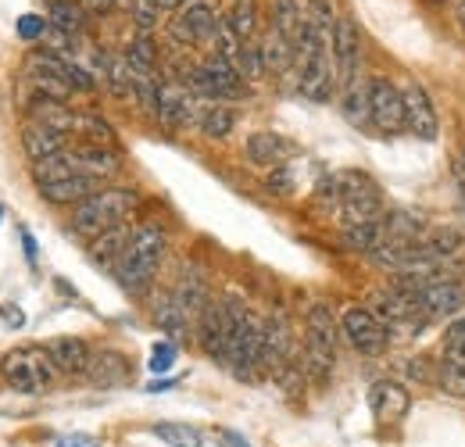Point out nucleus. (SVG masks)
<instances>
[{"instance_id":"7c9ffc66","label":"nucleus","mask_w":465,"mask_h":447,"mask_svg":"<svg viewBox=\"0 0 465 447\" xmlns=\"http://www.w3.org/2000/svg\"><path fill=\"white\" fill-rule=\"evenodd\" d=\"M47 15H51V25L61 29V33H68V36H75L86 25V7L79 0H51Z\"/></svg>"},{"instance_id":"864d4df0","label":"nucleus","mask_w":465,"mask_h":447,"mask_svg":"<svg viewBox=\"0 0 465 447\" xmlns=\"http://www.w3.org/2000/svg\"><path fill=\"white\" fill-rule=\"evenodd\" d=\"M0 219H4V204H0Z\"/></svg>"},{"instance_id":"393cba45","label":"nucleus","mask_w":465,"mask_h":447,"mask_svg":"<svg viewBox=\"0 0 465 447\" xmlns=\"http://www.w3.org/2000/svg\"><path fill=\"white\" fill-rule=\"evenodd\" d=\"M173 297L179 301V308L197 323L201 319V312L212 304V293H208V283L201 280L197 273H183L179 276V283H175Z\"/></svg>"},{"instance_id":"b1692460","label":"nucleus","mask_w":465,"mask_h":447,"mask_svg":"<svg viewBox=\"0 0 465 447\" xmlns=\"http://www.w3.org/2000/svg\"><path fill=\"white\" fill-rule=\"evenodd\" d=\"M304 4L301 0H272L269 7V29H276L283 40H291L293 47L301 44V33H304Z\"/></svg>"},{"instance_id":"cd10ccee","label":"nucleus","mask_w":465,"mask_h":447,"mask_svg":"<svg viewBox=\"0 0 465 447\" xmlns=\"http://www.w3.org/2000/svg\"><path fill=\"white\" fill-rule=\"evenodd\" d=\"M122 57L129 61V68H133L136 75H154V68H158L154 36H151V33H136V40H129V47H125Z\"/></svg>"},{"instance_id":"e433bc0d","label":"nucleus","mask_w":465,"mask_h":447,"mask_svg":"<svg viewBox=\"0 0 465 447\" xmlns=\"http://www.w3.org/2000/svg\"><path fill=\"white\" fill-rule=\"evenodd\" d=\"M437 387L451 397H465V365H455V362H440L437 365Z\"/></svg>"},{"instance_id":"2f4dec72","label":"nucleus","mask_w":465,"mask_h":447,"mask_svg":"<svg viewBox=\"0 0 465 447\" xmlns=\"http://www.w3.org/2000/svg\"><path fill=\"white\" fill-rule=\"evenodd\" d=\"M154 326L162 330V333H173V336H179V333H186L190 330V315L179 308V301H175L173 293H165L158 304H154Z\"/></svg>"},{"instance_id":"f704fd0d","label":"nucleus","mask_w":465,"mask_h":447,"mask_svg":"<svg viewBox=\"0 0 465 447\" xmlns=\"http://www.w3.org/2000/svg\"><path fill=\"white\" fill-rule=\"evenodd\" d=\"M236 72L243 75V83H254L265 75V57H262V44H243L240 55H236Z\"/></svg>"},{"instance_id":"f3484780","label":"nucleus","mask_w":465,"mask_h":447,"mask_svg":"<svg viewBox=\"0 0 465 447\" xmlns=\"http://www.w3.org/2000/svg\"><path fill=\"white\" fill-rule=\"evenodd\" d=\"M369 408L380 422H398L405 419L408 408H411V393L398 383V380H376L369 387Z\"/></svg>"},{"instance_id":"4be33fe9","label":"nucleus","mask_w":465,"mask_h":447,"mask_svg":"<svg viewBox=\"0 0 465 447\" xmlns=\"http://www.w3.org/2000/svg\"><path fill=\"white\" fill-rule=\"evenodd\" d=\"M129 240H133V229H129V225L125 223L112 225V229H104L101 236L90 240V258H94L97 265H104V269H118V262H122Z\"/></svg>"},{"instance_id":"4468645a","label":"nucleus","mask_w":465,"mask_h":447,"mask_svg":"<svg viewBox=\"0 0 465 447\" xmlns=\"http://www.w3.org/2000/svg\"><path fill=\"white\" fill-rule=\"evenodd\" d=\"M293 351V330L287 315H272L265 319V333H262V372H280L283 365H291Z\"/></svg>"},{"instance_id":"603ef678","label":"nucleus","mask_w":465,"mask_h":447,"mask_svg":"<svg viewBox=\"0 0 465 447\" xmlns=\"http://www.w3.org/2000/svg\"><path fill=\"white\" fill-rule=\"evenodd\" d=\"M455 172H459V175L465 179V151H462V158H459V165H455Z\"/></svg>"},{"instance_id":"6ab92c4d","label":"nucleus","mask_w":465,"mask_h":447,"mask_svg":"<svg viewBox=\"0 0 465 447\" xmlns=\"http://www.w3.org/2000/svg\"><path fill=\"white\" fill-rule=\"evenodd\" d=\"M193 118V97L179 83H162L158 90V122L169 129H183Z\"/></svg>"},{"instance_id":"5701e85b","label":"nucleus","mask_w":465,"mask_h":447,"mask_svg":"<svg viewBox=\"0 0 465 447\" xmlns=\"http://www.w3.org/2000/svg\"><path fill=\"white\" fill-rule=\"evenodd\" d=\"M83 376H86L94 387L112 391V387L129 380V362H125V354H118V351H101V354L90 358V369H86Z\"/></svg>"},{"instance_id":"a18cd8bd","label":"nucleus","mask_w":465,"mask_h":447,"mask_svg":"<svg viewBox=\"0 0 465 447\" xmlns=\"http://www.w3.org/2000/svg\"><path fill=\"white\" fill-rule=\"evenodd\" d=\"M0 319L11 323V326H22V323H25V315H22L18 308H7V304H0Z\"/></svg>"},{"instance_id":"ea45409f","label":"nucleus","mask_w":465,"mask_h":447,"mask_svg":"<svg viewBox=\"0 0 465 447\" xmlns=\"http://www.w3.org/2000/svg\"><path fill=\"white\" fill-rule=\"evenodd\" d=\"M405 376L408 380H419V383L437 387V369H433L430 358H405Z\"/></svg>"},{"instance_id":"6e6552de","label":"nucleus","mask_w":465,"mask_h":447,"mask_svg":"<svg viewBox=\"0 0 465 447\" xmlns=\"http://www.w3.org/2000/svg\"><path fill=\"white\" fill-rule=\"evenodd\" d=\"M341 333L348 340L351 347L358 351V354H383V347H387V326L376 319V312L372 308H361V304H351L341 312Z\"/></svg>"},{"instance_id":"c03bdc74","label":"nucleus","mask_w":465,"mask_h":447,"mask_svg":"<svg viewBox=\"0 0 465 447\" xmlns=\"http://www.w3.org/2000/svg\"><path fill=\"white\" fill-rule=\"evenodd\" d=\"M86 11H97V15H108V11H115L118 0H79Z\"/></svg>"},{"instance_id":"f257e3e1","label":"nucleus","mask_w":465,"mask_h":447,"mask_svg":"<svg viewBox=\"0 0 465 447\" xmlns=\"http://www.w3.org/2000/svg\"><path fill=\"white\" fill-rule=\"evenodd\" d=\"M226 315H230V347H226V369L236 380H254L262 369V333L265 319H258L243 301L223 297Z\"/></svg>"},{"instance_id":"f03ea898","label":"nucleus","mask_w":465,"mask_h":447,"mask_svg":"<svg viewBox=\"0 0 465 447\" xmlns=\"http://www.w3.org/2000/svg\"><path fill=\"white\" fill-rule=\"evenodd\" d=\"M136 204H140V194H136L133 186H104V190H97L94 197H86L83 204L72 208L68 225H72L75 236L94 240V236H101L104 229L125 223V219L136 212Z\"/></svg>"},{"instance_id":"dca6fc26","label":"nucleus","mask_w":465,"mask_h":447,"mask_svg":"<svg viewBox=\"0 0 465 447\" xmlns=\"http://www.w3.org/2000/svg\"><path fill=\"white\" fill-rule=\"evenodd\" d=\"M291 151H293L291 140H283V136L272 133V129H258V133H251L247 144H243V158H247V165H254V168H280L287 162Z\"/></svg>"},{"instance_id":"8fccbe9b","label":"nucleus","mask_w":465,"mask_h":447,"mask_svg":"<svg viewBox=\"0 0 465 447\" xmlns=\"http://www.w3.org/2000/svg\"><path fill=\"white\" fill-rule=\"evenodd\" d=\"M448 336H465V315H462V319H455V323L448 326Z\"/></svg>"},{"instance_id":"c756f323","label":"nucleus","mask_w":465,"mask_h":447,"mask_svg":"<svg viewBox=\"0 0 465 447\" xmlns=\"http://www.w3.org/2000/svg\"><path fill=\"white\" fill-rule=\"evenodd\" d=\"M341 112L358 129L369 125V79H358L348 90H341Z\"/></svg>"},{"instance_id":"a19ab883","label":"nucleus","mask_w":465,"mask_h":447,"mask_svg":"<svg viewBox=\"0 0 465 447\" xmlns=\"http://www.w3.org/2000/svg\"><path fill=\"white\" fill-rule=\"evenodd\" d=\"M44 33H47V18H40V15H33V11L18 18V36H22L25 44H36Z\"/></svg>"},{"instance_id":"37998d69","label":"nucleus","mask_w":465,"mask_h":447,"mask_svg":"<svg viewBox=\"0 0 465 447\" xmlns=\"http://www.w3.org/2000/svg\"><path fill=\"white\" fill-rule=\"evenodd\" d=\"M265 186L272 190V194H291L293 190V179H291V172H287V165H280L269 179H265Z\"/></svg>"},{"instance_id":"39448f33","label":"nucleus","mask_w":465,"mask_h":447,"mask_svg":"<svg viewBox=\"0 0 465 447\" xmlns=\"http://www.w3.org/2000/svg\"><path fill=\"white\" fill-rule=\"evenodd\" d=\"M0 372H4V380H7L15 391L44 393L51 387V380H54L58 369H54V362H51L47 351H40V347H22V351L4 354Z\"/></svg>"},{"instance_id":"72a5a7b5","label":"nucleus","mask_w":465,"mask_h":447,"mask_svg":"<svg viewBox=\"0 0 465 447\" xmlns=\"http://www.w3.org/2000/svg\"><path fill=\"white\" fill-rule=\"evenodd\" d=\"M154 437L165 441L169 447H204V437L193 426H183V422H158Z\"/></svg>"},{"instance_id":"423d86ee","label":"nucleus","mask_w":465,"mask_h":447,"mask_svg":"<svg viewBox=\"0 0 465 447\" xmlns=\"http://www.w3.org/2000/svg\"><path fill=\"white\" fill-rule=\"evenodd\" d=\"M341 179V219L344 225L372 223L383 215V194L365 172H337Z\"/></svg>"},{"instance_id":"09e8293b","label":"nucleus","mask_w":465,"mask_h":447,"mask_svg":"<svg viewBox=\"0 0 465 447\" xmlns=\"http://www.w3.org/2000/svg\"><path fill=\"white\" fill-rule=\"evenodd\" d=\"M22 243H25V254H29V262H33V258H36V243H33L29 229H22Z\"/></svg>"},{"instance_id":"9b49d317","label":"nucleus","mask_w":465,"mask_h":447,"mask_svg":"<svg viewBox=\"0 0 465 447\" xmlns=\"http://www.w3.org/2000/svg\"><path fill=\"white\" fill-rule=\"evenodd\" d=\"M197 343L208 358L223 362L226 365V347H230V315H226V304L223 301H212L201 319H197Z\"/></svg>"},{"instance_id":"ddd939ff","label":"nucleus","mask_w":465,"mask_h":447,"mask_svg":"<svg viewBox=\"0 0 465 447\" xmlns=\"http://www.w3.org/2000/svg\"><path fill=\"white\" fill-rule=\"evenodd\" d=\"M405 129L411 136L433 144L437 133H440V122H437V112H433V101L430 94L419 86V83H405Z\"/></svg>"},{"instance_id":"aec40b11","label":"nucleus","mask_w":465,"mask_h":447,"mask_svg":"<svg viewBox=\"0 0 465 447\" xmlns=\"http://www.w3.org/2000/svg\"><path fill=\"white\" fill-rule=\"evenodd\" d=\"M97 190H104L97 179H90V175H72V179H61V183H47V186H40V197L47 201V204H83L86 197H94Z\"/></svg>"},{"instance_id":"2eb2a0df","label":"nucleus","mask_w":465,"mask_h":447,"mask_svg":"<svg viewBox=\"0 0 465 447\" xmlns=\"http://www.w3.org/2000/svg\"><path fill=\"white\" fill-rule=\"evenodd\" d=\"M22 151H25V158L33 165H40V162L58 158V154L68 151V133L51 129L44 122H25V129H22Z\"/></svg>"},{"instance_id":"a211bd4d","label":"nucleus","mask_w":465,"mask_h":447,"mask_svg":"<svg viewBox=\"0 0 465 447\" xmlns=\"http://www.w3.org/2000/svg\"><path fill=\"white\" fill-rule=\"evenodd\" d=\"M44 351L51 354L54 369H58V372H68V376L86 372V369H90V358H94V351H90L86 340H79V336H58V340H51Z\"/></svg>"},{"instance_id":"58836bf2","label":"nucleus","mask_w":465,"mask_h":447,"mask_svg":"<svg viewBox=\"0 0 465 447\" xmlns=\"http://www.w3.org/2000/svg\"><path fill=\"white\" fill-rule=\"evenodd\" d=\"M129 11H133V22H136L140 33H154L158 22H162V11L154 7V0H133Z\"/></svg>"},{"instance_id":"7ed1b4c3","label":"nucleus","mask_w":465,"mask_h":447,"mask_svg":"<svg viewBox=\"0 0 465 447\" xmlns=\"http://www.w3.org/2000/svg\"><path fill=\"white\" fill-rule=\"evenodd\" d=\"M165 251H169V236H165L162 225L133 229V240H129V247H125V254H122V262H118L115 269L118 283L129 293H143L154 283V273H158Z\"/></svg>"},{"instance_id":"de8ad7c7","label":"nucleus","mask_w":465,"mask_h":447,"mask_svg":"<svg viewBox=\"0 0 465 447\" xmlns=\"http://www.w3.org/2000/svg\"><path fill=\"white\" fill-rule=\"evenodd\" d=\"M154 7H158V11H183L186 0H154Z\"/></svg>"},{"instance_id":"c85d7f7f","label":"nucleus","mask_w":465,"mask_h":447,"mask_svg":"<svg viewBox=\"0 0 465 447\" xmlns=\"http://www.w3.org/2000/svg\"><path fill=\"white\" fill-rule=\"evenodd\" d=\"M380 243H383V215H380V219H372V223L344 225V247H348V251L372 254Z\"/></svg>"},{"instance_id":"49530a36","label":"nucleus","mask_w":465,"mask_h":447,"mask_svg":"<svg viewBox=\"0 0 465 447\" xmlns=\"http://www.w3.org/2000/svg\"><path fill=\"white\" fill-rule=\"evenodd\" d=\"M58 447H97L90 437H83V433H75V437H64V441H58Z\"/></svg>"},{"instance_id":"4c0bfd02","label":"nucleus","mask_w":465,"mask_h":447,"mask_svg":"<svg viewBox=\"0 0 465 447\" xmlns=\"http://www.w3.org/2000/svg\"><path fill=\"white\" fill-rule=\"evenodd\" d=\"M422 243H426L437 258H451V254L462 247V236H459L455 229H444V225H440V229H430V236H422Z\"/></svg>"},{"instance_id":"20e7f679","label":"nucleus","mask_w":465,"mask_h":447,"mask_svg":"<svg viewBox=\"0 0 465 447\" xmlns=\"http://www.w3.org/2000/svg\"><path fill=\"white\" fill-rule=\"evenodd\" d=\"M308 333H304V362H301V372L315 383H326L333 365H337V340H341V323L333 315V308L326 301H315L308 308V319H304Z\"/></svg>"},{"instance_id":"412c9836","label":"nucleus","mask_w":465,"mask_h":447,"mask_svg":"<svg viewBox=\"0 0 465 447\" xmlns=\"http://www.w3.org/2000/svg\"><path fill=\"white\" fill-rule=\"evenodd\" d=\"M75 151V162H79V172L83 175H90V179H97V183H104V179H112L118 175V154L112 147H101V144H79V147H72Z\"/></svg>"},{"instance_id":"bb28decb","label":"nucleus","mask_w":465,"mask_h":447,"mask_svg":"<svg viewBox=\"0 0 465 447\" xmlns=\"http://www.w3.org/2000/svg\"><path fill=\"white\" fill-rule=\"evenodd\" d=\"M223 22L230 25V33L240 44H247L258 33V0H232V7L226 11Z\"/></svg>"},{"instance_id":"9d476101","label":"nucleus","mask_w":465,"mask_h":447,"mask_svg":"<svg viewBox=\"0 0 465 447\" xmlns=\"http://www.w3.org/2000/svg\"><path fill=\"white\" fill-rule=\"evenodd\" d=\"M333 61H337V86L348 90L351 83L361 79V33L354 25L351 15L337 18V33H333Z\"/></svg>"},{"instance_id":"473e14b6","label":"nucleus","mask_w":465,"mask_h":447,"mask_svg":"<svg viewBox=\"0 0 465 447\" xmlns=\"http://www.w3.org/2000/svg\"><path fill=\"white\" fill-rule=\"evenodd\" d=\"M236 125V112L226 108V104H212L208 112L197 118V129L208 136V140H226Z\"/></svg>"},{"instance_id":"f8f14e48","label":"nucleus","mask_w":465,"mask_h":447,"mask_svg":"<svg viewBox=\"0 0 465 447\" xmlns=\"http://www.w3.org/2000/svg\"><path fill=\"white\" fill-rule=\"evenodd\" d=\"M415 297V308L430 319H448V315H459L465 308V286L462 283H430L422 290L411 293Z\"/></svg>"},{"instance_id":"5fc2aeb1","label":"nucleus","mask_w":465,"mask_h":447,"mask_svg":"<svg viewBox=\"0 0 465 447\" xmlns=\"http://www.w3.org/2000/svg\"><path fill=\"white\" fill-rule=\"evenodd\" d=\"M462 18H465V7H462Z\"/></svg>"},{"instance_id":"79ce46f5","label":"nucleus","mask_w":465,"mask_h":447,"mask_svg":"<svg viewBox=\"0 0 465 447\" xmlns=\"http://www.w3.org/2000/svg\"><path fill=\"white\" fill-rule=\"evenodd\" d=\"M173 362H175V343L165 340V343H154V347H151V362H147L151 372H169Z\"/></svg>"},{"instance_id":"0eeeda50","label":"nucleus","mask_w":465,"mask_h":447,"mask_svg":"<svg viewBox=\"0 0 465 447\" xmlns=\"http://www.w3.org/2000/svg\"><path fill=\"white\" fill-rule=\"evenodd\" d=\"M369 125L383 136H394L405 129V94L387 75L369 79Z\"/></svg>"},{"instance_id":"3c124183","label":"nucleus","mask_w":465,"mask_h":447,"mask_svg":"<svg viewBox=\"0 0 465 447\" xmlns=\"http://www.w3.org/2000/svg\"><path fill=\"white\" fill-rule=\"evenodd\" d=\"M223 437H226V441H230L232 447H251V444H247V441H243V437H236V433H230V430H226Z\"/></svg>"},{"instance_id":"1a4fd4ad","label":"nucleus","mask_w":465,"mask_h":447,"mask_svg":"<svg viewBox=\"0 0 465 447\" xmlns=\"http://www.w3.org/2000/svg\"><path fill=\"white\" fill-rule=\"evenodd\" d=\"M219 25H223V18L215 15V7L208 0H190L173 22H169V36H173L175 44H186V47L212 44L215 33H219Z\"/></svg>"},{"instance_id":"a878e982","label":"nucleus","mask_w":465,"mask_h":447,"mask_svg":"<svg viewBox=\"0 0 465 447\" xmlns=\"http://www.w3.org/2000/svg\"><path fill=\"white\" fill-rule=\"evenodd\" d=\"M262 57H265V72L269 75H291L297 65V47L291 40H283L276 29H269L265 44H262Z\"/></svg>"},{"instance_id":"c9c22d12","label":"nucleus","mask_w":465,"mask_h":447,"mask_svg":"<svg viewBox=\"0 0 465 447\" xmlns=\"http://www.w3.org/2000/svg\"><path fill=\"white\" fill-rule=\"evenodd\" d=\"M75 133H83L90 144H101V147H112V140H115L112 125L94 118V114H75Z\"/></svg>"}]
</instances>
